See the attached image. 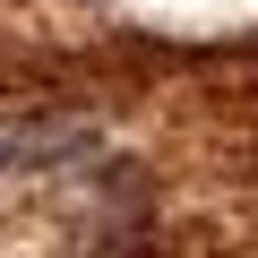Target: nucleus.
Segmentation results:
<instances>
[{"instance_id":"nucleus-1","label":"nucleus","mask_w":258,"mask_h":258,"mask_svg":"<svg viewBox=\"0 0 258 258\" xmlns=\"http://www.w3.org/2000/svg\"><path fill=\"white\" fill-rule=\"evenodd\" d=\"M60 147H86L78 120H26V112H0V172H9V164H52Z\"/></svg>"}]
</instances>
